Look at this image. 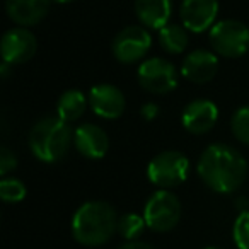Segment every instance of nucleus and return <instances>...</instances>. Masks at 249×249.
Instances as JSON below:
<instances>
[{"label":"nucleus","instance_id":"obj_17","mask_svg":"<svg viewBox=\"0 0 249 249\" xmlns=\"http://www.w3.org/2000/svg\"><path fill=\"white\" fill-rule=\"evenodd\" d=\"M87 103H89V99H86L82 90L69 89L60 96L58 104H56V114L67 123L77 121L86 113Z\"/></svg>","mask_w":249,"mask_h":249},{"label":"nucleus","instance_id":"obj_26","mask_svg":"<svg viewBox=\"0 0 249 249\" xmlns=\"http://www.w3.org/2000/svg\"><path fill=\"white\" fill-rule=\"evenodd\" d=\"M55 2H58V4H70L73 0H55Z\"/></svg>","mask_w":249,"mask_h":249},{"label":"nucleus","instance_id":"obj_24","mask_svg":"<svg viewBox=\"0 0 249 249\" xmlns=\"http://www.w3.org/2000/svg\"><path fill=\"white\" fill-rule=\"evenodd\" d=\"M140 114L145 121H154L159 114V106L154 103H145L142 107H140Z\"/></svg>","mask_w":249,"mask_h":249},{"label":"nucleus","instance_id":"obj_20","mask_svg":"<svg viewBox=\"0 0 249 249\" xmlns=\"http://www.w3.org/2000/svg\"><path fill=\"white\" fill-rule=\"evenodd\" d=\"M26 193H28V190L21 179L4 178L0 181V198L5 203H19L26 198Z\"/></svg>","mask_w":249,"mask_h":249},{"label":"nucleus","instance_id":"obj_16","mask_svg":"<svg viewBox=\"0 0 249 249\" xmlns=\"http://www.w3.org/2000/svg\"><path fill=\"white\" fill-rule=\"evenodd\" d=\"M135 14L143 28L160 31L169 24L173 0H135Z\"/></svg>","mask_w":249,"mask_h":249},{"label":"nucleus","instance_id":"obj_25","mask_svg":"<svg viewBox=\"0 0 249 249\" xmlns=\"http://www.w3.org/2000/svg\"><path fill=\"white\" fill-rule=\"evenodd\" d=\"M118 249H154L152 246H149L147 242H140V241H130L126 244L120 246Z\"/></svg>","mask_w":249,"mask_h":249},{"label":"nucleus","instance_id":"obj_6","mask_svg":"<svg viewBox=\"0 0 249 249\" xmlns=\"http://www.w3.org/2000/svg\"><path fill=\"white\" fill-rule=\"evenodd\" d=\"M143 218L147 227L154 232H169L181 218L179 198L169 190H157L147 200L143 208Z\"/></svg>","mask_w":249,"mask_h":249},{"label":"nucleus","instance_id":"obj_19","mask_svg":"<svg viewBox=\"0 0 249 249\" xmlns=\"http://www.w3.org/2000/svg\"><path fill=\"white\" fill-rule=\"evenodd\" d=\"M147 227V222L142 215L124 213L118 218V234L126 241H137L143 234Z\"/></svg>","mask_w":249,"mask_h":249},{"label":"nucleus","instance_id":"obj_7","mask_svg":"<svg viewBox=\"0 0 249 249\" xmlns=\"http://www.w3.org/2000/svg\"><path fill=\"white\" fill-rule=\"evenodd\" d=\"M152 46V38L147 28L143 26H126L123 28L113 39L114 58L124 65L137 63L147 55V52Z\"/></svg>","mask_w":249,"mask_h":249},{"label":"nucleus","instance_id":"obj_3","mask_svg":"<svg viewBox=\"0 0 249 249\" xmlns=\"http://www.w3.org/2000/svg\"><path fill=\"white\" fill-rule=\"evenodd\" d=\"M73 140L70 124L58 116H46L36 121L29 132V149L38 160L46 164L58 162Z\"/></svg>","mask_w":249,"mask_h":249},{"label":"nucleus","instance_id":"obj_2","mask_svg":"<svg viewBox=\"0 0 249 249\" xmlns=\"http://www.w3.org/2000/svg\"><path fill=\"white\" fill-rule=\"evenodd\" d=\"M118 232V217L106 201H87L72 217V235L82 246H101Z\"/></svg>","mask_w":249,"mask_h":249},{"label":"nucleus","instance_id":"obj_4","mask_svg":"<svg viewBox=\"0 0 249 249\" xmlns=\"http://www.w3.org/2000/svg\"><path fill=\"white\" fill-rule=\"evenodd\" d=\"M190 160L178 150H164L157 154L147 166V178L159 190L176 188L186 179Z\"/></svg>","mask_w":249,"mask_h":249},{"label":"nucleus","instance_id":"obj_22","mask_svg":"<svg viewBox=\"0 0 249 249\" xmlns=\"http://www.w3.org/2000/svg\"><path fill=\"white\" fill-rule=\"evenodd\" d=\"M232 237L239 249H249V210L237 215L232 227Z\"/></svg>","mask_w":249,"mask_h":249},{"label":"nucleus","instance_id":"obj_23","mask_svg":"<svg viewBox=\"0 0 249 249\" xmlns=\"http://www.w3.org/2000/svg\"><path fill=\"white\" fill-rule=\"evenodd\" d=\"M16 167H18V157L14 156L11 149L2 147L0 149V176H7Z\"/></svg>","mask_w":249,"mask_h":249},{"label":"nucleus","instance_id":"obj_27","mask_svg":"<svg viewBox=\"0 0 249 249\" xmlns=\"http://www.w3.org/2000/svg\"><path fill=\"white\" fill-rule=\"evenodd\" d=\"M205 249H220V248H205Z\"/></svg>","mask_w":249,"mask_h":249},{"label":"nucleus","instance_id":"obj_9","mask_svg":"<svg viewBox=\"0 0 249 249\" xmlns=\"http://www.w3.org/2000/svg\"><path fill=\"white\" fill-rule=\"evenodd\" d=\"M38 50L36 36L28 28H12L2 36L0 53L2 58L9 65L26 63L35 56Z\"/></svg>","mask_w":249,"mask_h":249},{"label":"nucleus","instance_id":"obj_10","mask_svg":"<svg viewBox=\"0 0 249 249\" xmlns=\"http://www.w3.org/2000/svg\"><path fill=\"white\" fill-rule=\"evenodd\" d=\"M218 0H183L179 7L181 24L191 33H205L215 26Z\"/></svg>","mask_w":249,"mask_h":249},{"label":"nucleus","instance_id":"obj_21","mask_svg":"<svg viewBox=\"0 0 249 249\" xmlns=\"http://www.w3.org/2000/svg\"><path fill=\"white\" fill-rule=\"evenodd\" d=\"M234 137L244 145H249V106H241L234 111L231 120Z\"/></svg>","mask_w":249,"mask_h":249},{"label":"nucleus","instance_id":"obj_11","mask_svg":"<svg viewBox=\"0 0 249 249\" xmlns=\"http://www.w3.org/2000/svg\"><path fill=\"white\" fill-rule=\"evenodd\" d=\"M218 120V107L210 99H195L186 104L181 114V121L186 132L203 135L210 132Z\"/></svg>","mask_w":249,"mask_h":249},{"label":"nucleus","instance_id":"obj_1","mask_svg":"<svg viewBox=\"0 0 249 249\" xmlns=\"http://www.w3.org/2000/svg\"><path fill=\"white\" fill-rule=\"evenodd\" d=\"M196 171L212 191L229 195L242 186L248 176V162L227 143H212L201 152Z\"/></svg>","mask_w":249,"mask_h":249},{"label":"nucleus","instance_id":"obj_5","mask_svg":"<svg viewBox=\"0 0 249 249\" xmlns=\"http://www.w3.org/2000/svg\"><path fill=\"white\" fill-rule=\"evenodd\" d=\"M210 45L218 56L239 58L249 50V29L241 21L224 19L210 29Z\"/></svg>","mask_w":249,"mask_h":249},{"label":"nucleus","instance_id":"obj_13","mask_svg":"<svg viewBox=\"0 0 249 249\" xmlns=\"http://www.w3.org/2000/svg\"><path fill=\"white\" fill-rule=\"evenodd\" d=\"M73 145L87 159H103L109 150V139L99 124L82 123L73 132Z\"/></svg>","mask_w":249,"mask_h":249},{"label":"nucleus","instance_id":"obj_8","mask_svg":"<svg viewBox=\"0 0 249 249\" xmlns=\"http://www.w3.org/2000/svg\"><path fill=\"white\" fill-rule=\"evenodd\" d=\"M137 79L147 92L169 94L178 87V70L171 62L154 56L139 67Z\"/></svg>","mask_w":249,"mask_h":249},{"label":"nucleus","instance_id":"obj_15","mask_svg":"<svg viewBox=\"0 0 249 249\" xmlns=\"http://www.w3.org/2000/svg\"><path fill=\"white\" fill-rule=\"evenodd\" d=\"M50 0H5V12L19 28H31L46 18Z\"/></svg>","mask_w":249,"mask_h":249},{"label":"nucleus","instance_id":"obj_12","mask_svg":"<svg viewBox=\"0 0 249 249\" xmlns=\"http://www.w3.org/2000/svg\"><path fill=\"white\" fill-rule=\"evenodd\" d=\"M89 106L104 120H116L124 113V94L113 84H99L89 92Z\"/></svg>","mask_w":249,"mask_h":249},{"label":"nucleus","instance_id":"obj_18","mask_svg":"<svg viewBox=\"0 0 249 249\" xmlns=\"http://www.w3.org/2000/svg\"><path fill=\"white\" fill-rule=\"evenodd\" d=\"M159 43L167 53L179 55L188 48V29L183 24L169 22L159 31Z\"/></svg>","mask_w":249,"mask_h":249},{"label":"nucleus","instance_id":"obj_14","mask_svg":"<svg viewBox=\"0 0 249 249\" xmlns=\"http://www.w3.org/2000/svg\"><path fill=\"white\" fill-rule=\"evenodd\" d=\"M218 72V58L215 53L208 50H195L181 65V73L184 79L195 84H207L217 75Z\"/></svg>","mask_w":249,"mask_h":249}]
</instances>
